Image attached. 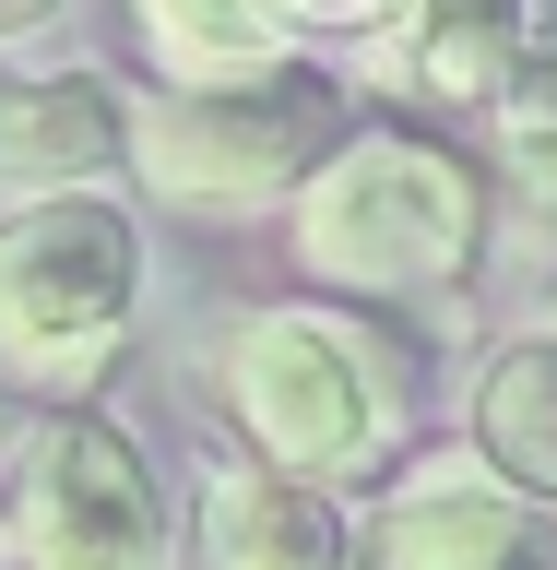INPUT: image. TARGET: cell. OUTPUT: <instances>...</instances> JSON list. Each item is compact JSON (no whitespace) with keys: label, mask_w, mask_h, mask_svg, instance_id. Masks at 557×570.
<instances>
[{"label":"cell","mask_w":557,"mask_h":570,"mask_svg":"<svg viewBox=\"0 0 557 570\" xmlns=\"http://www.w3.org/2000/svg\"><path fill=\"white\" fill-rule=\"evenodd\" d=\"M285 249L297 274L332 297H451L487 249V178L462 167L439 131L404 119H356L309 167V190L285 203Z\"/></svg>","instance_id":"obj_2"},{"label":"cell","mask_w":557,"mask_h":570,"mask_svg":"<svg viewBox=\"0 0 557 570\" xmlns=\"http://www.w3.org/2000/svg\"><path fill=\"white\" fill-rule=\"evenodd\" d=\"M462 428H475V452H487L510 488L557 499V333L498 345L487 368H475V404H462Z\"/></svg>","instance_id":"obj_11"},{"label":"cell","mask_w":557,"mask_h":570,"mask_svg":"<svg viewBox=\"0 0 557 570\" xmlns=\"http://www.w3.org/2000/svg\"><path fill=\"white\" fill-rule=\"evenodd\" d=\"M107 178H131V83L83 48L0 36V203L107 190Z\"/></svg>","instance_id":"obj_7"},{"label":"cell","mask_w":557,"mask_h":570,"mask_svg":"<svg viewBox=\"0 0 557 570\" xmlns=\"http://www.w3.org/2000/svg\"><path fill=\"white\" fill-rule=\"evenodd\" d=\"M12 570H178L167 475L107 404H36L0 475Z\"/></svg>","instance_id":"obj_5"},{"label":"cell","mask_w":557,"mask_h":570,"mask_svg":"<svg viewBox=\"0 0 557 570\" xmlns=\"http://www.w3.org/2000/svg\"><path fill=\"white\" fill-rule=\"evenodd\" d=\"M178 570H356V523L320 475L261 452H213L178 511Z\"/></svg>","instance_id":"obj_8"},{"label":"cell","mask_w":557,"mask_h":570,"mask_svg":"<svg viewBox=\"0 0 557 570\" xmlns=\"http://www.w3.org/2000/svg\"><path fill=\"white\" fill-rule=\"evenodd\" d=\"M142 297H155V238L119 178L0 203V381L24 404H96L142 333Z\"/></svg>","instance_id":"obj_3"},{"label":"cell","mask_w":557,"mask_h":570,"mask_svg":"<svg viewBox=\"0 0 557 570\" xmlns=\"http://www.w3.org/2000/svg\"><path fill=\"white\" fill-rule=\"evenodd\" d=\"M404 12H416V0H285V24H297V36H368V48H380Z\"/></svg>","instance_id":"obj_13"},{"label":"cell","mask_w":557,"mask_h":570,"mask_svg":"<svg viewBox=\"0 0 557 570\" xmlns=\"http://www.w3.org/2000/svg\"><path fill=\"white\" fill-rule=\"evenodd\" d=\"M213 404L238 428V452L345 488L404 452L416 356L368 321V297H273L213 333Z\"/></svg>","instance_id":"obj_1"},{"label":"cell","mask_w":557,"mask_h":570,"mask_svg":"<svg viewBox=\"0 0 557 570\" xmlns=\"http://www.w3.org/2000/svg\"><path fill=\"white\" fill-rule=\"evenodd\" d=\"M534 60V0H416L380 36V71L427 107H498Z\"/></svg>","instance_id":"obj_9"},{"label":"cell","mask_w":557,"mask_h":570,"mask_svg":"<svg viewBox=\"0 0 557 570\" xmlns=\"http://www.w3.org/2000/svg\"><path fill=\"white\" fill-rule=\"evenodd\" d=\"M131 24H142L155 83H249V71L297 60L285 0H131Z\"/></svg>","instance_id":"obj_10"},{"label":"cell","mask_w":557,"mask_h":570,"mask_svg":"<svg viewBox=\"0 0 557 570\" xmlns=\"http://www.w3.org/2000/svg\"><path fill=\"white\" fill-rule=\"evenodd\" d=\"M546 333H557V321H546Z\"/></svg>","instance_id":"obj_15"},{"label":"cell","mask_w":557,"mask_h":570,"mask_svg":"<svg viewBox=\"0 0 557 570\" xmlns=\"http://www.w3.org/2000/svg\"><path fill=\"white\" fill-rule=\"evenodd\" d=\"M356 570H557V499L510 488L487 452H439L356 511Z\"/></svg>","instance_id":"obj_6"},{"label":"cell","mask_w":557,"mask_h":570,"mask_svg":"<svg viewBox=\"0 0 557 570\" xmlns=\"http://www.w3.org/2000/svg\"><path fill=\"white\" fill-rule=\"evenodd\" d=\"M48 12H60V0H0V36H36Z\"/></svg>","instance_id":"obj_14"},{"label":"cell","mask_w":557,"mask_h":570,"mask_svg":"<svg viewBox=\"0 0 557 570\" xmlns=\"http://www.w3.org/2000/svg\"><path fill=\"white\" fill-rule=\"evenodd\" d=\"M487 119H498V178L557 226V48H534V60L510 71V96H498Z\"/></svg>","instance_id":"obj_12"},{"label":"cell","mask_w":557,"mask_h":570,"mask_svg":"<svg viewBox=\"0 0 557 570\" xmlns=\"http://www.w3.org/2000/svg\"><path fill=\"white\" fill-rule=\"evenodd\" d=\"M345 131H356L345 83L309 60L249 71V83H155L131 96V190L202 226H249V214L297 203Z\"/></svg>","instance_id":"obj_4"}]
</instances>
